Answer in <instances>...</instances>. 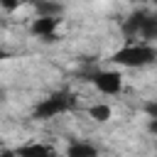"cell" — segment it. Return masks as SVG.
Masks as SVG:
<instances>
[{
  "mask_svg": "<svg viewBox=\"0 0 157 157\" xmlns=\"http://www.w3.org/2000/svg\"><path fill=\"white\" fill-rule=\"evenodd\" d=\"M91 83L105 96H118L123 91V76H120V71H113V69H101V71L91 74Z\"/></svg>",
  "mask_w": 157,
  "mask_h": 157,
  "instance_id": "cell-3",
  "label": "cell"
},
{
  "mask_svg": "<svg viewBox=\"0 0 157 157\" xmlns=\"http://www.w3.org/2000/svg\"><path fill=\"white\" fill-rule=\"evenodd\" d=\"M145 17H147V10H135V12H130V15H128V20L123 22V34H125L128 39L140 37V29H142Z\"/></svg>",
  "mask_w": 157,
  "mask_h": 157,
  "instance_id": "cell-5",
  "label": "cell"
},
{
  "mask_svg": "<svg viewBox=\"0 0 157 157\" xmlns=\"http://www.w3.org/2000/svg\"><path fill=\"white\" fill-rule=\"evenodd\" d=\"M0 157H17V150H7V147H5V150L0 152Z\"/></svg>",
  "mask_w": 157,
  "mask_h": 157,
  "instance_id": "cell-13",
  "label": "cell"
},
{
  "mask_svg": "<svg viewBox=\"0 0 157 157\" xmlns=\"http://www.w3.org/2000/svg\"><path fill=\"white\" fill-rule=\"evenodd\" d=\"M59 22H61L59 17H34L32 25H29V32H32L34 37H44L47 42H52Z\"/></svg>",
  "mask_w": 157,
  "mask_h": 157,
  "instance_id": "cell-4",
  "label": "cell"
},
{
  "mask_svg": "<svg viewBox=\"0 0 157 157\" xmlns=\"http://www.w3.org/2000/svg\"><path fill=\"white\" fill-rule=\"evenodd\" d=\"M147 132L150 135H157V118H150L147 120Z\"/></svg>",
  "mask_w": 157,
  "mask_h": 157,
  "instance_id": "cell-12",
  "label": "cell"
},
{
  "mask_svg": "<svg viewBox=\"0 0 157 157\" xmlns=\"http://www.w3.org/2000/svg\"><path fill=\"white\" fill-rule=\"evenodd\" d=\"M34 10H37V17H59V15L64 12V5L39 0V2H34Z\"/></svg>",
  "mask_w": 157,
  "mask_h": 157,
  "instance_id": "cell-9",
  "label": "cell"
},
{
  "mask_svg": "<svg viewBox=\"0 0 157 157\" xmlns=\"http://www.w3.org/2000/svg\"><path fill=\"white\" fill-rule=\"evenodd\" d=\"M17 157H54V152L42 142H27L17 147Z\"/></svg>",
  "mask_w": 157,
  "mask_h": 157,
  "instance_id": "cell-6",
  "label": "cell"
},
{
  "mask_svg": "<svg viewBox=\"0 0 157 157\" xmlns=\"http://www.w3.org/2000/svg\"><path fill=\"white\" fill-rule=\"evenodd\" d=\"M66 157H98V150L96 145L91 142H83V140H76L66 147Z\"/></svg>",
  "mask_w": 157,
  "mask_h": 157,
  "instance_id": "cell-7",
  "label": "cell"
},
{
  "mask_svg": "<svg viewBox=\"0 0 157 157\" xmlns=\"http://www.w3.org/2000/svg\"><path fill=\"white\" fill-rule=\"evenodd\" d=\"M71 108H74V93L66 91V88H61V91H54L52 96L42 98L34 105L32 118L34 120H49V118H56V115H61V113H66Z\"/></svg>",
  "mask_w": 157,
  "mask_h": 157,
  "instance_id": "cell-2",
  "label": "cell"
},
{
  "mask_svg": "<svg viewBox=\"0 0 157 157\" xmlns=\"http://www.w3.org/2000/svg\"><path fill=\"white\" fill-rule=\"evenodd\" d=\"M157 59V49L152 47V44H145V42H140V44H125L123 49H118V52H113L110 54V61L113 64H118V66H128V69H140V66H147V64H152Z\"/></svg>",
  "mask_w": 157,
  "mask_h": 157,
  "instance_id": "cell-1",
  "label": "cell"
},
{
  "mask_svg": "<svg viewBox=\"0 0 157 157\" xmlns=\"http://www.w3.org/2000/svg\"><path fill=\"white\" fill-rule=\"evenodd\" d=\"M140 39H145V44L157 42V15L147 12V17L142 22V29H140Z\"/></svg>",
  "mask_w": 157,
  "mask_h": 157,
  "instance_id": "cell-8",
  "label": "cell"
},
{
  "mask_svg": "<svg viewBox=\"0 0 157 157\" xmlns=\"http://www.w3.org/2000/svg\"><path fill=\"white\" fill-rule=\"evenodd\" d=\"M88 115H91L93 120H98V123H105V120H110L113 110H110V105H105V103H96V105L88 108Z\"/></svg>",
  "mask_w": 157,
  "mask_h": 157,
  "instance_id": "cell-10",
  "label": "cell"
},
{
  "mask_svg": "<svg viewBox=\"0 0 157 157\" xmlns=\"http://www.w3.org/2000/svg\"><path fill=\"white\" fill-rule=\"evenodd\" d=\"M142 110L147 113V118H157V101H147L142 105Z\"/></svg>",
  "mask_w": 157,
  "mask_h": 157,
  "instance_id": "cell-11",
  "label": "cell"
}]
</instances>
